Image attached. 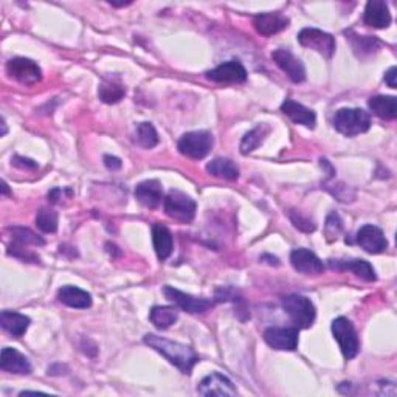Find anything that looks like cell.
Returning a JSON list of instances; mask_svg holds the SVG:
<instances>
[{"instance_id":"6da1fadb","label":"cell","mask_w":397,"mask_h":397,"mask_svg":"<svg viewBox=\"0 0 397 397\" xmlns=\"http://www.w3.org/2000/svg\"><path fill=\"white\" fill-rule=\"evenodd\" d=\"M145 343L160 352L166 360H170L174 367H177L184 374H191L193 368L198 362V355L193 348L182 345L179 341H172L165 337H158L155 333H148L145 337Z\"/></svg>"},{"instance_id":"7a4b0ae2","label":"cell","mask_w":397,"mask_h":397,"mask_svg":"<svg viewBox=\"0 0 397 397\" xmlns=\"http://www.w3.org/2000/svg\"><path fill=\"white\" fill-rule=\"evenodd\" d=\"M333 126L345 137H355L371 128V117L363 109H338L333 117Z\"/></svg>"},{"instance_id":"3957f363","label":"cell","mask_w":397,"mask_h":397,"mask_svg":"<svg viewBox=\"0 0 397 397\" xmlns=\"http://www.w3.org/2000/svg\"><path fill=\"white\" fill-rule=\"evenodd\" d=\"M283 309L298 329H309L315 321V306L303 295H285L281 298Z\"/></svg>"},{"instance_id":"277c9868","label":"cell","mask_w":397,"mask_h":397,"mask_svg":"<svg viewBox=\"0 0 397 397\" xmlns=\"http://www.w3.org/2000/svg\"><path fill=\"white\" fill-rule=\"evenodd\" d=\"M214 145L213 135L208 131H194L182 135V138L177 143V148L182 155L201 160V158L210 154V150Z\"/></svg>"},{"instance_id":"5b68a950","label":"cell","mask_w":397,"mask_h":397,"mask_svg":"<svg viewBox=\"0 0 397 397\" xmlns=\"http://www.w3.org/2000/svg\"><path fill=\"white\" fill-rule=\"evenodd\" d=\"M332 333L338 341L341 352H343L346 360H351L360 351V340L357 336L354 324L345 316H338L332 321Z\"/></svg>"},{"instance_id":"8992f818","label":"cell","mask_w":397,"mask_h":397,"mask_svg":"<svg viewBox=\"0 0 397 397\" xmlns=\"http://www.w3.org/2000/svg\"><path fill=\"white\" fill-rule=\"evenodd\" d=\"M165 211L170 218L189 224L196 216V202L185 193L172 189L165 197Z\"/></svg>"},{"instance_id":"52a82bcc","label":"cell","mask_w":397,"mask_h":397,"mask_svg":"<svg viewBox=\"0 0 397 397\" xmlns=\"http://www.w3.org/2000/svg\"><path fill=\"white\" fill-rule=\"evenodd\" d=\"M298 42L306 47V49L315 50L316 53L323 54L324 58H332L336 53V39L326 31L319 28H303L298 35Z\"/></svg>"},{"instance_id":"ba28073f","label":"cell","mask_w":397,"mask_h":397,"mask_svg":"<svg viewBox=\"0 0 397 397\" xmlns=\"http://www.w3.org/2000/svg\"><path fill=\"white\" fill-rule=\"evenodd\" d=\"M8 75L14 78L16 81L25 85L37 84L42 79V70L35 61L28 58H14L10 59L6 64Z\"/></svg>"},{"instance_id":"9c48e42d","label":"cell","mask_w":397,"mask_h":397,"mask_svg":"<svg viewBox=\"0 0 397 397\" xmlns=\"http://www.w3.org/2000/svg\"><path fill=\"white\" fill-rule=\"evenodd\" d=\"M163 292L166 298L171 300L174 304L188 314H203L206 311H210V309L214 306V301L211 300L196 298L193 295H188V293L180 292L179 289L170 288V285H166Z\"/></svg>"},{"instance_id":"30bf717a","label":"cell","mask_w":397,"mask_h":397,"mask_svg":"<svg viewBox=\"0 0 397 397\" xmlns=\"http://www.w3.org/2000/svg\"><path fill=\"white\" fill-rule=\"evenodd\" d=\"M272 58L276 62V66L290 78V81H293L295 84L304 81L306 69L303 66V62H301L292 52H289L288 49H278L272 53Z\"/></svg>"},{"instance_id":"8fae6325","label":"cell","mask_w":397,"mask_h":397,"mask_svg":"<svg viewBox=\"0 0 397 397\" xmlns=\"http://www.w3.org/2000/svg\"><path fill=\"white\" fill-rule=\"evenodd\" d=\"M206 76L214 83L239 84L247 81V70L239 61H227L216 69L206 71Z\"/></svg>"},{"instance_id":"7c38bea8","label":"cell","mask_w":397,"mask_h":397,"mask_svg":"<svg viewBox=\"0 0 397 397\" xmlns=\"http://www.w3.org/2000/svg\"><path fill=\"white\" fill-rule=\"evenodd\" d=\"M264 340L278 351H295L298 348V328H268L264 332Z\"/></svg>"},{"instance_id":"4fadbf2b","label":"cell","mask_w":397,"mask_h":397,"mask_svg":"<svg viewBox=\"0 0 397 397\" xmlns=\"http://www.w3.org/2000/svg\"><path fill=\"white\" fill-rule=\"evenodd\" d=\"M357 244L371 255H379L388 249V241L382 230L376 225H365L357 233Z\"/></svg>"},{"instance_id":"5bb4252c","label":"cell","mask_w":397,"mask_h":397,"mask_svg":"<svg viewBox=\"0 0 397 397\" xmlns=\"http://www.w3.org/2000/svg\"><path fill=\"white\" fill-rule=\"evenodd\" d=\"M290 263L297 272L303 275H321L324 272L323 261L307 249H295L290 253Z\"/></svg>"},{"instance_id":"9a60e30c","label":"cell","mask_w":397,"mask_h":397,"mask_svg":"<svg viewBox=\"0 0 397 397\" xmlns=\"http://www.w3.org/2000/svg\"><path fill=\"white\" fill-rule=\"evenodd\" d=\"M197 393L201 396H236V388L232 380L220 372H211L197 386Z\"/></svg>"},{"instance_id":"2e32d148","label":"cell","mask_w":397,"mask_h":397,"mask_svg":"<svg viewBox=\"0 0 397 397\" xmlns=\"http://www.w3.org/2000/svg\"><path fill=\"white\" fill-rule=\"evenodd\" d=\"M363 22L372 28H386L391 23L390 8L384 0H371L365 8Z\"/></svg>"},{"instance_id":"e0dca14e","label":"cell","mask_w":397,"mask_h":397,"mask_svg":"<svg viewBox=\"0 0 397 397\" xmlns=\"http://www.w3.org/2000/svg\"><path fill=\"white\" fill-rule=\"evenodd\" d=\"M253 25H255L259 35L273 36L289 27V19L281 13H264L255 16Z\"/></svg>"},{"instance_id":"ac0fdd59","label":"cell","mask_w":397,"mask_h":397,"mask_svg":"<svg viewBox=\"0 0 397 397\" xmlns=\"http://www.w3.org/2000/svg\"><path fill=\"white\" fill-rule=\"evenodd\" d=\"M135 198L146 208H157L162 203L163 188L158 180H145L135 188Z\"/></svg>"},{"instance_id":"d6986e66","label":"cell","mask_w":397,"mask_h":397,"mask_svg":"<svg viewBox=\"0 0 397 397\" xmlns=\"http://www.w3.org/2000/svg\"><path fill=\"white\" fill-rule=\"evenodd\" d=\"M0 368L13 374H30L31 365L28 359L14 348H4L0 357Z\"/></svg>"},{"instance_id":"ffe728a7","label":"cell","mask_w":397,"mask_h":397,"mask_svg":"<svg viewBox=\"0 0 397 397\" xmlns=\"http://www.w3.org/2000/svg\"><path fill=\"white\" fill-rule=\"evenodd\" d=\"M281 110L288 115L293 123L303 124L309 129H314L316 124V117L311 109H307L306 106L300 105V102L293 100H285L281 105Z\"/></svg>"},{"instance_id":"44dd1931","label":"cell","mask_w":397,"mask_h":397,"mask_svg":"<svg viewBox=\"0 0 397 397\" xmlns=\"http://www.w3.org/2000/svg\"><path fill=\"white\" fill-rule=\"evenodd\" d=\"M58 300L62 304L73 309H87L92 306V297L90 293L85 290L75 288V285H64V288L58 290Z\"/></svg>"},{"instance_id":"7402d4cb","label":"cell","mask_w":397,"mask_h":397,"mask_svg":"<svg viewBox=\"0 0 397 397\" xmlns=\"http://www.w3.org/2000/svg\"><path fill=\"white\" fill-rule=\"evenodd\" d=\"M329 266L332 268H338V270H351L352 273H355L359 278L365 281H376V272L372 266L368 263V261L363 259H348V261H336L332 259Z\"/></svg>"},{"instance_id":"603a6c76","label":"cell","mask_w":397,"mask_h":397,"mask_svg":"<svg viewBox=\"0 0 397 397\" xmlns=\"http://www.w3.org/2000/svg\"><path fill=\"white\" fill-rule=\"evenodd\" d=\"M371 112L377 115L382 120H394L397 117V100L396 97H388V95H377L368 101Z\"/></svg>"},{"instance_id":"cb8c5ba5","label":"cell","mask_w":397,"mask_h":397,"mask_svg":"<svg viewBox=\"0 0 397 397\" xmlns=\"http://www.w3.org/2000/svg\"><path fill=\"white\" fill-rule=\"evenodd\" d=\"M153 242H154V249L157 256L160 261L168 259L172 253V235L168 228L162 224H155L153 227Z\"/></svg>"},{"instance_id":"d4e9b609","label":"cell","mask_w":397,"mask_h":397,"mask_svg":"<svg viewBox=\"0 0 397 397\" xmlns=\"http://www.w3.org/2000/svg\"><path fill=\"white\" fill-rule=\"evenodd\" d=\"M0 324L13 337H22L30 326V319L19 312L4 311L0 314Z\"/></svg>"},{"instance_id":"484cf974","label":"cell","mask_w":397,"mask_h":397,"mask_svg":"<svg viewBox=\"0 0 397 397\" xmlns=\"http://www.w3.org/2000/svg\"><path fill=\"white\" fill-rule=\"evenodd\" d=\"M206 171H208L211 176L225 179V180H237L239 177V168H237L236 163L228 160V158H214L208 165H206Z\"/></svg>"},{"instance_id":"4316f807","label":"cell","mask_w":397,"mask_h":397,"mask_svg":"<svg viewBox=\"0 0 397 397\" xmlns=\"http://www.w3.org/2000/svg\"><path fill=\"white\" fill-rule=\"evenodd\" d=\"M179 314L174 307L170 306H155L150 309L149 320L157 329H168L177 321Z\"/></svg>"},{"instance_id":"83f0119b","label":"cell","mask_w":397,"mask_h":397,"mask_svg":"<svg viewBox=\"0 0 397 397\" xmlns=\"http://www.w3.org/2000/svg\"><path fill=\"white\" fill-rule=\"evenodd\" d=\"M270 128L267 124H259L255 129H251L249 134H245V137L241 141V154L247 155L253 153L261 143H263L267 137Z\"/></svg>"},{"instance_id":"f1b7e54d","label":"cell","mask_w":397,"mask_h":397,"mask_svg":"<svg viewBox=\"0 0 397 397\" xmlns=\"http://www.w3.org/2000/svg\"><path fill=\"white\" fill-rule=\"evenodd\" d=\"M100 100L106 105H115V102L122 101L123 97L126 95V89L120 84L115 81H105L100 85Z\"/></svg>"},{"instance_id":"f546056e","label":"cell","mask_w":397,"mask_h":397,"mask_svg":"<svg viewBox=\"0 0 397 397\" xmlns=\"http://www.w3.org/2000/svg\"><path fill=\"white\" fill-rule=\"evenodd\" d=\"M135 140L138 145L145 149H153L158 145V134L155 128L150 123L145 122L137 126V132H135Z\"/></svg>"},{"instance_id":"4dcf8cb0","label":"cell","mask_w":397,"mask_h":397,"mask_svg":"<svg viewBox=\"0 0 397 397\" xmlns=\"http://www.w3.org/2000/svg\"><path fill=\"white\" fill-rule=\"evenodd\" d=\"M36 225L39 227V230H42L44 233H57L58 213L49 208L39 210L36 216Z\"/></svg>"},{"instance_id":"1f68e13d","label":"cell","mask_w":397,"mask_h":397,"mask_svg":"<svg viewBox=\"0 0 397 397\" xmlns=\"http://www.w3.org/2000/svg\"><path fill=\"white\" fill-rule=\"evenodd\" d=\"M352 47L357 54L360 57H365V54H372L379 52L380 49V42L374 36H354L351 37Z\"/></svg>"},{"instance_id":"d6a6232c","label":"cell","mask_w":397,"mask_h":397,"mask_svg":"<svg viewBox=\"0 0 397 397\" xmlns=\"http://www.w3.org/2000/svg\"><path fill=\"white\" fill-rule=\"evenodd\" d=\"M11 233L14 236V239L18 241L20 245H44L45 241L42 237H39L36 233L31 232L30 228H23V227H13L10 228Z\"/></svg>"},{"instance_id":"836d02e7","label":"cell","mask_w":397,"mask_h":397,"mask_svg":"<svg viewBox=\"0 0 397 397\" xmlns=\"http://www.w3.org/2000/svg\"><path fill=\"white\" fill-rule=\"evenodd\" d=\"M290 219L293 222V225H295L298 230H301V232H304V233L315 232V224H314V222L311 219L304 218L301 213L292 211L290 213Z\"/></svg>"},{"instance_id":"e575fe53","label":"cell","mask_w":397,"mask_h":397,"mask_svg":"<svg viewBox=\"0 0 397 397\" xmlns=\"http://www.w3.org/2000/svg\"><path fill=\"white\" fill-rule=\"evenodd\" d=\"M331 228L333 230L331 236H336V237L341 232V228H343V225H341V219L338 218V214H336V213H332L326 220V230H331Z\"/></svg>"},{"instance_id":"d590c367","label":"cell","mask_w":397,"mask_h":397,"mask_svg":"<svg viewBox=\"0 0 397 397\" xmlns=\"http://www.w3.org/2000/svg\"><path fill=\"white\" fill-rule=\"evenodd\" d=\"M11 162H13L14 166H18V168H30V170L37 168V163L36 162L30 160V158L19 157V155H16Z\"/></svg>"},{"instance_id":"8d00e7d4","label":"cell","mask_w":397,"mask_h":397,"mask_svg":"<svg viewBox=\"0 0 397 397\" xmlns=\"http://www.w3.org/2000/svg\"><path fill=\"white\" fill-rule=\"evenodd\" d=\"M105 165H106L107 170L117 171V170L122 168V160L118 157H114V155H105Z\"/></svg>"},{"instance_id":"74e56055","label":"cell","mask_w":397,"mask_h":397,"mask_svg":"<svg viewBox=\"0 0 397 397\" xmlns=\"http://www.w3.org/2000/svg\"><path fill=\"white\" fill-rule=\"evenodd\" d=\"M396 76H397V69L391 67L390 70L385 73V83L391 87V89H397V83H396Z\"/></svg>"},{"instance_id":"f35d334b","label":"cell","mask_w":397,"mask_h":397,"mask_svg":"<svg viewBox=\"0 0 397 397\" xmlns=\"http://www.w3.org/2000/svg\"><path fill=\"white\" fill-rule=\"evenodd\" d=\"M261 258H264V259H270V261H267V263L270 264V266H278L280 264V261H278V258L276 256H270V255H263Z\"/></svg>"}]
</instances>
